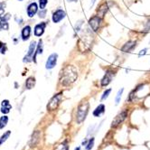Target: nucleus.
<instances>
[{
  "label": "nucleus",
  "instance_id": "b1692460",
  "mask_svg": "<svg viewBox=\"0 0 150 150\" xmlns=\"http://www.w3.org/2000/svg\"><path fill=\"white\" fill-rule=\"evenodd\" d=\"M94 138L93 137H91L90 140L88 141V143H87V145L85 146V148H86V150H91V148L93 147V146H94Z\"/></svg>",
  "mask_w": 150,
  "mask_h": 150
},
{
  "label": "nucleus",
  "instance_id": "2eb2a0df",
  "mask_svg": "<svg viewBox=\"0 0 150 150\" xmlns=\"http://www.w3.org/2000/svg\"><path fill=\"white\" fill-rule=\"evenodd\" d=\"M109 6H108V4H106V3H104V4H102L100 7H99V9H98V13H99V16L100 17H103L104 16H105V14L108 12V10H109Z\"/></svg>",
  "mask_w": 150,
  "mask_h": 150
},
{
  "label": "nucleus",
  "instance_id": "1a4fd4ad",
  "mask_svg": "<svg viewBox=\"0 0 150 150\" xmlns=\"http://www.w3.org/2000/svg\"><path fill=\"white\" fill-rule=\"evenodd\" d=\"M113 71H107L106 74L104 75V77L102 78L101 80V86L102 87H106L108 86V85L110 83L111 80H112V77H113Z\"/></svg>",
  "mask_w": 150,
  "mask_h": 150
},
{
  "label": "nucleus",
  "instance_id": "aec40b11",
  "mask_svg": "<svg viewBox=\"0 0 150 150\" xmlns=\"http://www.w3.org/2000/svg\"><path fill=\"white\" fill-rule=\"evenodd\" d=\"M10 135H11V131L8 130V131H6V133H4L1 137H0V146H1L2 144H4L7 140L8 137H10Z\"/></svg>",
  "mask_w": 150,
  "mask_h": 150
},
{
  "label": "nucleus",
  "instance_id": "a878e982",
  "mask_svg": "<svg viewBox=\"0 0 150 150\" xmlns=\"http://www.w3.org/2000/svg\"><path fill=\"white\" fill-rule=\"evenodd\" d=\"M48 3V0H39V5H40V8L42 9H45L46 5Z\"/></svg>",
  "mask_w": 150,
  "mask_h": 150
},
{
  "label": "nucleus",
  "instance_id": "c756f323",
  "mask_svg": "<svg viewBox=\"0 0 150 150\" xmlns=\"http://www.w3.org/2000/svg\"><path fill=\"white\" fill-rule=\"evenodd\" d=\"M146 51H147V49H144V50H142V51H140V52H139V56H141V55H144V54H146Z\"/></svg>",
  "mask_w": 150,
  "mask_h": 150
},
{
  "label": "nucleus",
  "instance_id": "6e6552de",
  "mask_svg": "<svg viewBox=\"0 0 150 150\" xmlns=\"http://www.w3.org/2000/svg\"><path fill=\"white\" fill-rule=\"evenodd\" d=\"M35 42H32L30 44V46H29V51H28V53L27 55L24 58V62H28L31 61V59H33L34 57V54H35Z\"/></svg>",
  "mask_w": 150,
  "mask_h": 150
},
{
  "label": "nucleus",
  "instance_id": "a211bd4d",
  "mask_svg": "<svg viewBox=\"0 0 150 150\" xmlns=\"http://www.w3.org/2000/svg\"><path fill=\"white\" fill-rule=\"evenodd\" d=\"M35 85V79L34 77H29L26 81H25V87L28 90H31L32 88H34V86Z\"/></svg>",
  "mask_w": 150,
  "mask_h": 150
},
{
  "label": "nucleus",
  "instance_id": "412c9836",
  "mask_svg": "<svg viewBox=\"0 0 150 150\" xmlns=\"http://www.w3.org/2000/svg\"><path fill=\"white\" fill-rule=\"evenodd\" d=\"M54 150H69V146L67 141H64L59 145H57L54 148Z\"/></svg>",
  "mask_w": 150,
  "mask_h": 150
},
{
  "label": "nucleus",
  "instance_id": "393cba45",
  "mask_svg": "<svg viewBox=\"0 0 150 150\" xmlns=\"http://www.w3.org/2000/svg\"><path fill=\"white\" fill-rule=\"evenodd\" d=\"M110 92H111V89H108V90H106V91L103 92L102 96H101V100H105L107 98H108Z\"/></svg>",
  "mask_w": 150,
  "mask_h": 150
},
{
  "label": "nucleus",
  "instance_id": "f8f14e48",
  "mask_svg": "<svg viewBox=\"0 0 150 150\" xmlns=\"http://www.w3.org/2000/svg\"><path fill=\"white\" fill-rule=\"evenodd\" d=\"M45 26H46V23H41L39 25H36L35 27V35L36 36H41L42 34L45 33Z\"/></svg>",
  "mask_w": 150,
  "mask_h": 150
},
{
  "label": "nucleus",
  "instance_id": "39448f33",
  "mask_svg": "<svg viewBox=\"0 0 150 150\" xmlns=\"http://www.w3.org/2000/svg\"><path fill=\"white\" fill-rule=\"evenodd\" d=\"M89 25L94 32H97L101 25V17L99 16H94L89 20Z\"/></svg>",
  "mask_w": 150,
  "mask_h": 150
},
{
  "label": "nucleus",
  "instance_id": "bb28decb",
  "mask_svg": "<svg viewBox=\"0 0 150 150\" xmlns=\"http://www.w3.org/2000/svg\"><path fill=\"white\" fill-rule=\"evenodd\" d=\"M5 7L6 4L5 3H0V16H3L5 13Z\"/></svg>",
  "mask_w": 150,
  "mask_h": 150
},
{
  "label": "nucleus",
  "instance_id": "dca6fc26",
  "mask_svg": "<svg viewBox=\"0 0 150 150\" xmlns=\"http://www.w3.org/2000/svg\"><path fill=\"white\" fill-rule=\"evenodd\" d=\"M105 112V106L103 104H100L97 108H96L93 111V116L94 117H100Z\"/></svg>",
  "mask_w": 150,
  "mask_h": 150
},
{
  "label": "nucleus",
  "instance_id": "f257e3e1",
  "mask_svg": "<svg viewBox=\"0 0 150 150\" xmlns=\"http://www.w3.org/2000/svg\"><path fill=\"white\" fill-rule=\"evenodd\" d=\"M78 78L77 70L72 65H68L61 72V83L64 86H69Z\"/></svg>",
  "mask_w": 150,
  "mask_h": 150
},
{
  "label": "nucleus",
  "instance_id": "423d86ee",
  "mask_svg": "<svg viewBox=\"0 0 150 150\" xmlns=\"http://www.w3.org/2000/svg\"><path fill=\"white\" fill-rule=\"evenodd\" d=\"M66 16V13H65V11L64 10H62V9H58V10H56V11L53 13V15H52V21H53V23H55V24H57V23H59V22H61V21Z\"/></svg>",
  "mask_w": 150,
  "mask_h": 150
},
{
  "label": "nucleus",
  "instance_id": "f3484780",
  "mask_svg": "<svg viewBox=\"0 0 150 150\" xmlns=\"http://www.w3.org/2000/svg\"><path fill=\"white\" fill-rule=\"evenodd\" d=\"M30 35H31V27L29 25L25 26L23 28V30H22V38H23V40L24 41L27 40L29 38V36H30Z\"/></svg>",
  "mask_w": 150,
  "mask_h": 150
},
{
  "label": "nucleus",
  "instance_id": "20e7f679",
  "mask_svg": "<svg viewBox=\"0 0 150 150\" xmlns=\"http://www.w3.org/2000/svg\"><path fill=\"white\" fill-rule=\"evenodd\" d=\"M127 110H123L120 113H119V114H117L114 117V120H112V122H111V127H114L115 128L117 126H120L127 119Z\"/></svg>",
  "mask_w": 150,
  "mask_h": 150
},
{
  "label": "nucleus",
  "instance_id": "c9c22d12",
  "mask_svg": "<svg viewBox=\"0 0 150 150\" xmlns=\"http://www.w3.org/2000/svg\"><path fill=\"white\" fill-rule=\"evenodd\" d=\"M19 1H22V0H19Z\"/></svg>",
  "mask_w": 150,
  "mask_h": 150
},
{
  "label": "nucleus",
  "instance_id": "f03ea898",
  "mask_svg": "<svg viewBox=\"0 0 150 150\" xmlns=\"http://www.w3.org/2000/svg\"><path fill=\"white\" fill-rule=\"evenodd\" d=\"M90 109V104L89 102L85 101L81 102L77 108V112H76V122L78 124H81L85 120L88 115Z\"/></svg>",
  "mask_w": 150,
  "mask_h": 150
},
{
  "label": "nucleus",
  "instance_id": "7c9ffc66",
  "mask_svg": "<svg viewBox=\"0 0 150 150\" xmlns=\"http://www.w3.org/2000/svg\"><path fill=\"white\" fill-rule=\"evenodd\" d=\"M148 23H149V24H147L146 26V31H148V29H150V21H149Z\"/></svg>",
  "mask_w": 150,
  "mask_h": 150
},
{
  "label": "nucleus",
  "instance_id": "2f4dec72",
  "mask_svg": "<svg viewBox=\"0 0 150 150\" xmlns=\"http://www.w3.org/2000/svg\"><path fill=\"white\" fill-rule=\"evenodd\" d=\"M3 47H4V44H2V42H0V50H1V49H2Z\"/></svg>",
  "mask_w": 150,
  "mask_h": 150
},
{
  "label": "nucleus",
  "instance_id": "4be33fe9",
  "mask_svg": "<svg viewBox=\"0 0 150 150\" xmlns=\"http://www.w3.org/2000/svg\"><path fill=\"white\" fill-rule=\"evenodd\" d=\"M7 122H8V117L7 116L4 115L0 117V129H2V128H4L6 127Z\"/></svg>",
  "mask_w": 150,
  "mask_h": 150
},
{
  "label": "nucleus",
  "instance_id": "4468645a",
  "mask_svg": "<svg viewBox=\"0 0 150 150\" xmlns=\"http://www.w3.org/2000/svg\"><path fill=\"white\" fill-rule=\"evenodd\" d=\"M10 15H6V16H0V31L1 30H8V23L7 20Z\"/></svg>",
  "mask_w": 150,
  "mask_h": 150
},
{
  "label": "nucleus",
  "instance_id": "cd10ccee",
  "mask_svg": "<svg viewBox=\"0 0 150 150\" xmlns=\"http://www.w3.org/2000/svg\"><path fill=\"white\" fill-rule=\"evenodd\" d=\"M81 25H82V21H81H81H79V22H77L76 25H75V31H80Z\"/></svg>",
  "mask_w": 150,
  "mask_h": 150
},
{
  "label": "nucleus",
  "instance_id": "473e14b6",
  "mask_svg": "<svg viewBox=\"0 0 150 150\" xmlns=\"http://www.w3.org/2000/svg\"><path fill=\"white\" fill-rule=\"evenodd\" d=\"M68 2H77L78 0H67Z\"/></svg>",
  "mask_w": 150,
  "mask_h": 150
},
{
  "label": "nucleus",
  "instance_id": "7ed1b4c3",
  "mask_svg": "<svg viewBox=\"0 0 150 150\" xmlns=\"http://www.w3.org/2000/svg\"><path fill=\"white\" fill-rule=\"evenodd\" d=\"M62 100V93H58V94L54 95L50 100V101L47 105V110L50 111L55 110L58 108V106L60 105Z\"/></svg>",
  "mask_w": 150,
  "mask_h": 150
},
{
  "label": "nucleus",
  "instance_id": "c85d7f7f",
  "mask_svg": "<svg viewBox=\"0 0 150 150\" xmlns=\"http://www.w3.org/2000/svg\"><path fill=\"white\" fill-rule=\"evenodd\" d=\"M45 15H46V11L45 9H42V11L39 13V16L42 17V18H44V17H45Z\"/></svg>",
  "mask_w": 150,
  "mask_h": 150
},
{
  "label": "nucleus",
  "instance_id": "9d476101",
  "mask_svg": "<svg viewBox=\"0 0 150 150\" xmlns=\"http://www.w3.org/2000/svg\"><path fill=\"white\" fill-rule=\"evenodd\" d=\"M136 45H137L136 41H129V42H126V44L122 46L121 51L126 52H129L136 47Z\"/></svg>",
  "mask_w": 150,
  "mask_h": 150
},
{
  "label": "nucleus",
  "instance_id": "0eeeda50",
  "mask_svg": "<svg viewBox=\"0 0 150 150\" xmlns=\"http://www.w3.org/2000/svg\"><path fill=\"white\" fill-rule=\"evenodd\" d=\"M57 58H58V54L57 53H52L51 54L48 59H47V62H46V64H45V68L46 69H52L56 65V62H57Z\"/></svg>",
  "mask_w": 150,
  "mask_h": 150
},
{
  "label": "nucleus",
  "instance_id": "5701e85b",
  "mask_svg": "<svg viewBox=\"0 0 150 150\" xmlns=\"http://www.w3.org/2000/svg\"><path fill=\"white\" fill-rule=\"evenodd\" d=\"M123 91H124V89L122 88V89H120L119 91H117V93L116 99H115V102H116V104H117V105L119 104V103H120V99H121V96H122Z\"/></svg>",
  "mask_w": 150,
  "mask_h": 150
},
{
  "label": "nucleus",
  "instance_id": "6ab92c4d",
  "mask_svg": "<svg viewBox=\"0 0 150 150\" xmlns=\"http://www.w3.org/2000/svg\"><path fill=\"white\" fill-rule=\"evenodd\" d=\"M42 41L40 40L39 42H38V46H37V49H36V52H35V54H34V57H33V61L35 62V58H36V55L37 54H40V53H42Z\"/></svg>",
  "mask_w": 150,
  "mask_h": 150
},
{
  "label": "nucleus",
  "instance_id": "f704fd0d",
  "mask_svg": "<svg viewBox=\"0 0 150 150\" xmlns=\"http://www.w3.org/2000/svg\"><path fill=\"white\" fill-rule=\"evenodd\" d=\"M74 150H81V147H80V146H78V147H76V148H75Z\"/></svg>",
  "mask_w": 150,
  "mask_h": 150
},
{
  "label": "nucleus",
  "instance_id": "ddd939ff",
  "mask_svg": "<svg viewBox=\"0 0 150 150\" xmlns=\"http://www.w3.org/2000/svg\"><path fill=\"white\" fill-rule=\"evenodd\" d=\"M11 109H12V106H11V104L9 103V101L7 100H5L2 101V103H1V112L3 114L6 115V114L9 113Z\"/></svg>",
  "mask_w": 150,
  "mask_h": 150
},
{
  "label": "nucleus",
  "instance_id": "9b49d317",
  "mask_svg": "<svg viewBox=\"0 0 150 150\" xmlns=\"http://www.w3.org/2000/svg\"><path fill=\"white\" fill-rule=\"evenodd\" d=\"M37 10H38V6L36 3H32L28 6L27 7V15L29 17H33L36 13H37Z\"/></svg>",
  "mask_w": 150,
  "mask_h": 150
},
{
  "label": "nucleus",
  "instance_id": "72a5a7b5",
  "mask_svg": "<svg viewBox=\"0 0 150 150\" xmlns=\"http://www.w3.org/2000/svg\"><path fill=\"white\" fill-rule=\"evenodd\" d=\"M95 1H96V0H91V6H92L94 5V3H95Z\"/></svg>",
  "mask_w": 150,
  "mask_h": 150
}]
</instances>
